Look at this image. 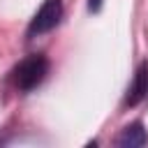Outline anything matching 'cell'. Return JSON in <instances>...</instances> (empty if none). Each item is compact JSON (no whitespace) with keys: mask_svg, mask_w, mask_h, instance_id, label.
<instances>
[{"mask_svg":"<svg viewBox=\"0 0 148 148\" xmlns=\"http://www.w3.org/2000/svg\"><path fill=\"white\" fill-rule=\"evenodd\" d=\"M49 72V60L42 56V53H30L28 58H23L14 72H12V83L18 88V90H32L37 88L44 76Z\"/></svg>","mask_w":148,"mask_h":148,"instance_id":"6da1fadb","label":"cell"},{"mask_svg":"<svg viewBox=\"0 0 148 148\" xmlns=\"http://www.w3.org/2000/svg\"><path fill=\"white\" fill-rule=\"evenodd\" d=\"M60 16H62V2L60 0H44V5L37 9V14L32 16V21L28 25V37H37V35L53 30L58 25Z\"/></svg>","mask_w":148,"mask_h":148,"instance_id":"7a4b0ae2","label":"cell"},{"mask_svg":"<svg viewBox=\"0 0 148 148\" xmlns=\"http://www.w3.org/2000/svg\"><path fill=\"white\" fill-rule=\"evenodd\" d=\"M146 141H148V134L141 123L125 125L120 130V134L116 136V146H120V148H139V146H146Z\"/></svg>","mask_w":148,"mask_h":148,"instance_id":"3957f363","label":"cell"},{"mask_svg":"<svg viewBox=\"0 0 148 148\" xmlns=\"http://www.w3.org/2000/svg\"><path fill=\"white\" fill-rule=\"evenodd\" d=\"M146 92H148V62H141V67L136 69L134 81H132V86H130V90H127L125 104H127V106L139 104V102L146 97Z\"/></svg>","mask_w":148,"mask_h":148,"instance_id":"277c9868","label":"cell"},{"mask_svg":"<svg viewBox=\"0 0 148 148\" xmlns=\"http://www.w3.org/2000/svg\"><path fill=\"white\" fill-rule=\"evenodd\" d=\"M102 2H104V0H88V9H90V12H99V9H102Z\"/></svg>","mask_w":148,"mask_h":148,"instance_id":"5b68a950","label":"cell"}]
</instances>
